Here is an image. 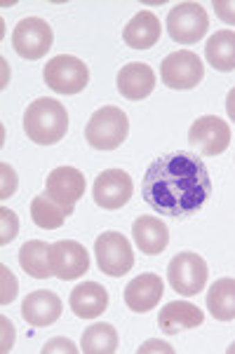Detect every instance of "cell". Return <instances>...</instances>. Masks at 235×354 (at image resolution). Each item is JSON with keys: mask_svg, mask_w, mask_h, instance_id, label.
<instances>
[{"mask_svg": "<svg viewBox=\"0 0 235 354\" xmlns=\"http://www.w3.org/2000/svg\"><path fill=\"white\" fill-rule=\"evenodd\" d=\"M71 214H73L71 209H66L59 202H54L47 193L33 197V202H31L33 223L38 227H45V230H57V227H62Z\"/></svg>", "mask_w": 235, "mask_h": 354, "instance_id": "cb8c5ba5", "label": "cell"}, {"mask_svg": "<svg viewBox=\"0 0 235 354\" xmlns=\"http://www.w3.org/2000/svg\"><path fill=\"white\" fill-rule=\"evenodd\" d=\"M45 85L57 94H78L87 87L89 82V68L85 62L71 54H59L47 62L45 71Z\"/></svg>", "mask_w": 235, "mask_h": 354, "instance_id": "5b68a950", "label": "cell"}, {"mask_svg": "<svg viewBox=\"0 0 235 354\" xmlns=\"http://www.w3.org/2000/svg\"><path fill=\"white\" fill-rule=\"evenodd\" d=\"M132 193H134V183H132L130 174L123 169H106L96 176L92 185V197L101 209L116 212V209L125 207L130 202Z\"/></svg>", "mask_w": 235, "mask_h": 354, "instance_id": "7c38bea8", "label": "cell"}, {"mask_svg": "<svg viewBox=\"0 0 235 354\" xmlns=\"http://www.w3.org/2000/svg\"><path fill=\"white\" fill-rule=\"evenodd\" d=\"M24 131L28 141L38 146H52L62 141L69 131V113L54 99H35L24 113Z\"/></svg>", "mask_w": 235, "mask_h": 354, "instance_id": "7a4b0ae2", "label": "cell"}, {"mask_svg": "<svg viewBox=\"0 0 235 354\" xmlns=\"http://www.w3.org/2000/svg\"><path fill=\"white\" fill-rule=\"evenodd\" d=\"M52 352H69V354H76L78 347L71 343L69 338H54V340H47L45 347H43V354H52Z\"/></svg>", "mask_w": 235, "mask_h": 354, "instance_id": "f546056e", "label": "cell"}, {"mask_svg": "<svg viewBox=\"0 0 235 354\" xmlns=\"http://www.w3.org/2000/svg\"><path fill=\"white\" fill-rule=\"evenodd\" d=\"M19 266L33 279H47L54 274L50 266V247L40 239H31L24 244L19 251Z\"/></svg>", "mask_w": 235, "mask_h": 354, "instance_id": "603a6c76", "label": "cell"}, {"mask_svg": "<svg viewBox=\"0 0 235 354\" xmlns=\"http://www.w3.org/2000/svg\"><path fill=\"white\" fill-rule=\"evenodd\" d=\"M214 12L228 26H235V0H214Z\"/></svg>", "mask_w": 235, "mask_h": 354, "instance_id": "83f0119b", "label": "cell"}, {"mask_svg": "<svg viewBox=\"0 0 235 354\" xmlns=\"http://www.w3.org/2000/svg\"><path fill=\"white\" fill-rule=\"evenodd\" d=\"M0 322H3V326H5V331H3V347H0V350L8 352V350H12V343H15V331H12V324L5 319V317Z\"/></svg>", "mask_w": 235, "mask_h": 354, "instance_id": "4dcf8cb0", "label": "cell"}, {"mask_svg": "<svg viewBox=\"0 0 235 354\" xmlns=\"http://www.w3.org/2000/svg\"><path fill=\"white\" fill-rule=\"evenodd\" d=\"M45 193L62 207L73 212L76 202L85 195V176L76 167H57L45 181Z\"/></svg>", "mask_w": 235, "mask_h": 354, "instance_id": "4fadbf2b", "label": "cell"}, {"mask_svg": "<svg viewBox=\"0 0 235 354\" xmlns=\"http://www.w3.org/2000/svg\"><path fill=\"white\" fill-rule=\"evenodd\" d=\"M130 120L120 108L104 106L89 118L85 127V141L96 151H116L128 139Z\"/></svg>", "mask_w": 235, "mask_h": 354, "instance_id": "3957f363", "label": "cell"}, {"mask_svg": "<svg viewBox=\"0 0 235 354\" xmlns=\"http://www.w3.org/2000/svg\"><path fill=\"white\" fill-rule=\"evenodd\" d=\"M132 235H134V244L141 249V254L158 256L170 244V230L155 216H139L132 223Z\"/></svg>", "mask_w": 235, "mask_h": 354, "instance_id": "e0dca14e", "label": "cell"}, {"mask_svg": "<svg viewBox=\"0 0 235 354\" xmlns=\"http://www.w3.org/2000/svg\"><path fill=\"white\" fill-rule=\"evenodd\" d=\"M207 310L214 319L233 322L235 319V279H216L207 291Z\"/></svg>", "mask_w": 235, "mask_h": 354, "instance_id": "44dd1931", "label": "cell"}, {"mask_svg": "<svg viewBox=\"0 0 235 354\" xmlns=\"http://www.w3.org/2000/svg\"><path fill=\"white\" fill-rule=\"evenodd\" d=\"M160 33H162V26H160L158 17L148 10H141V12H137L128 26H125L123 40L132 50H148V47H153L160 40Z\"/></svg>", "mask_w": 235, "mask_h": 354, "instance_id": "ac0fdd59", "label": "cell"}, {"mask_svg": "<svg viewBox=\"0 0 235 354\" xmlns=\"http://www.w3.org/2000/svg\"><path fill=\"white\" fill-rule=\"evenodd\" d=\"M19 232V221H17L15 212H10L8 207L0 209V244H10Z\"/></svg>", "mask_w": 235, "mask_h": 354, "instance_id": "484cf974", "label": "cell"}, {"mask_svg": "<svg viewBox=\"0 0 235 354\" xmlns=\"http://www.w3.org/2000/svg\"><path fill=\"white\" fill-rule=\"evenodd\" d=\"M62 298L52 291H33L26 296V301L21 303V317L24 322H28V326H50L62 317Z\"/></svg>", "mask_w": 235, "mask_h": 354, "instance_id": "5bb4252c", "label": "cell"}, {"mask_svg": "<svg viewBox=\"0 0 235 354\" xmlns=\"http://www.w3.org/2000/svg\"><path fill=\"white\" fill-rule=\"evenodd\" d=\"M202 319H204V315L200 308H195L193 303H186V301H177V303H167L165 308L160 310L158 326L167 335H174L179 331H184V328L200 326Z\"/></svg>", "mask_w": 235, "mask_h": 354, "instance_id": "ffe728a7", "label": "cell"}, {"mask_svg": "<svg viewBox=\"0 0 235 354\" xmlns=\"http://www.w3.org/2000/svg\"><path fill=\"white\" fill-rule=\"evenodd\" d=\"M189 143L198 153L207 155V158L221 155L231 143V127L216 115H202L191 124Z\"/></svg>", "mask_w": 235, "mask_h": 354, "instance_id": "30bf717a", "label": "cell"}, {"mask_svg": "<svg viewBox=\"0 0 235 354\" xmlns=\"http://www.w3.org/2000/svg\"><path fill=\"white\" fill-rule=\"evenodd\" d=\"M0 277H3V293H0V303L8 305V303L15 301V296H17V279L5 266L0 268Z\"/></svg>", "mask_w": 235, "mask_h": 354, "instance_id": "4316f807", "label": "cell"}, {"mask_svg": "<svg viewBox=\"0 0 235 354\" xmlns=\"http://www.w3.org/2000/svg\"><path fill=\"white\" fill-rule=\"evenodd\" d=\"M52 28L50 24L40 17H28L21 19L12 31V47L19 57L35 62V59H43L52 47Z\"/></svg>", "mask_w": 235, "mask_h": 354, "instance_id": "ba28073f", "label": "cell"}, {"mask_svg": "<svg viewBox=\"0 0 235 354\" xmlns=\"http://www.w3.org/2000/svg\"><path fill=\"white\" fill-rule=\"evenodd\" d=\"M80 352L85 354H113L118 352V331L111 324H94L85 328L80 340Z\"/></svg>", "mask_w": 235, "mask_h": 354, "instance_id": "d4e9b609", "label": "cell"}, {"mask_svg": "<svg viewBox=\"0 0 235 354\" xmlns=\"http://www.w3.org/2000/svg\"><path fill=\"white\" fill-rule=\"evenodd\" d=\"M228 354H235V343H233L231 347H228Z\"/></svg>", "mask_w": 235, "mask_h": 354, "instance_id": "836d02e7", "label": "cell"}, {"mask_svg": "<svg viewBox=\"0 0 235 354\" xmlns=\"http://www.w3.org/2000/svg\"><path fill=\"white\" fill-rule=\"evenodd\" d=\"M204 57L209 66H214L221 73L235 71V31H219L204 45Z\"/></svg>", "mask_w": 235, "mask_h": 354, "instance_id": "7402d4cb", "label": "cell"}, {"mask_svg": "<svg viewBox=\"0 0 235 354\" xmlns=\"http://www.w3.org/2000/svg\"><path fill=\"white\" fill-rule=\"evenodd\" d=\"M162 293H165L162 279L158 274L146 272L134 277L125 286V303H128V308L132 312H148L160 303Z\"/></svg>", "mask_w": 235, "mask_h": 354, "instance_id": "9a60e30c", "label": "cell"}, {"mask_svg": "<svg viewBox=\"0 0 235 354\" xmlns=\"http://www.w3.org/2000/svg\"><path fill=\"white\" fill-rule=\"evenodd\" d=\"M226 113H228V118L235 122V87L228 92V97H226Z\"/></svg>", "mask_w": 235, "mask_h": 354, "instance_id": "1f68e13d", "label": "cell"}, {"mask_svg": "<svg viewBox=\"0 0 235 354\" xmlns=\"http://www.w3.org/2000/svg\"><path fill=\"white\" fill-rule=\"evenodd\" d=\"M94 256L96 266L108 277H123L134 268V251L128 237L120 235L116 230H108L104 235L96 237L94 242Z\"/></svg>", "mask_w": 235, "mask_h": 354, "instance_id": "52a82bcc", "label": "cell"}, {"mask_svg": "<svg viewBox=\"0 0 235 354\" xmlns=\"http://www.w3.org/2000/svg\"><path fill=\"white\" fill-rule=\"evenodd\" d=\"M50 266L62 281L78 279L89 270V254L76 239H59L50 247Z\"/></svg>", "mask_w": 235, "mask_h": 354, "instance_id": "8fae6325", "label": "cell"}, {"mask_svg": "<svg viewBox=\"0 0 235 354\" xmlns=\"http://www.w3.org/2000/svg\"><path fill=\"white\" fill-rule=\"evenodd\" d=\"M141 195L158 214L186 218L212 195V178L198 155L186 151L167 153L150 162L141 181Z\"/></svg>", "mask_w": 235, "mask_h": 354, "instance_id": "6da1fadb", "label": "cell"}, {"mask_svg": "<svg viewBox=\"0 0 235 354\" xmlns=\"http://www.w3.org/2000/svg\"><path fill=\"white\" fill-rule=\"evenodd\" d=\"M165 26L174 43L193 45L204 38L209 28V17L200 3H179L170 10Z\"/></svg>", "mask_w": 235, "mask_h": 354, "instance_id": "277c9868", "label": "cell"}, {"mask_svg": "<svg viewBox=\"0 0 235 354\" xmlns=\"http://www.w3.org/2000/svg\"><path fill=\"white\" fill-rule=\"evenodd\" d=\"M155 89V73L148 64L132 62L123 66L118 73V92L130 101L146 99Z\"/></svg>", "mask_w": 235, "mask_h": 354, "instance_id": "2e32d148", "label": "cell"}, {"mask_svg": "<svg viewBox=\"0 0 235 354\" xmlns=\"http://www.w3.org/2000/svg\"><path fill=\"white\" fill-rule=\"evenodd\" d=\"M69 303L76 317H80V319H94V317H99L108 308V293L96 281H85V284H78L71 291Z\"/></svg>", "mask_w": 235, "mask_h": 354, "instance_id": "d6986e66", "label": "cell"}, {"mask_svg": "<svg viewBox=\"0 0 235 354\" xmlns=\"http://www.w3.org/2000/svg\"><path fill=\"white\" fill-rule=\"evenodd\" d=\"M207 277H209L207 263H204L202 256L193 254V251L177 254L170 261V266H167L170 286L186 298L198 296L204 289V284H207Z\"/></svg>", "mask_w": 235, "mask_h": 354, "instance_id": "8992f818", "label": "cell"}, {"mask_svg": "<svg viewBox=\"0 0 235 354\" xmlns=\"http://www.w3.org/2000/svg\"><path fill=\"white\" fill-rule=\"evenodd\" d=\"M148 350H162V352H172V347H170V345H165V343H155V340H150V343L143 345L139 352H148Z\"/></svg>", "mask_w": 235, "mask_h": 354, "instance_id": "d6a6232c", "label": "cell"}, {"mask_svg": "<svg viewBox=\"0 0 235 354\" xmlns=\"http://www.w3.org/2000/svg\"><path fill=\"white\" fill-rule=\"evenodd\" d=\"M160 77L170 89H193L204 77V66L200 57L189 50L172 52L160 66Z\"/></svg>", "mask_w": 235, "mask_h": 354, "instance_id": "9c48e42d", "label": "cell"}, {"mask_svg": "<svg viewBox=\"0 0 235 354\" xmlns=\"http://www.w3.org/2000/svg\"><path fill=\"white\" fill-rule=\"evenodd\" d=\"M0 171H3V188H0V197H10L17 190V174L10 165H0Z\"/></svg>", "mask_w": 235, "mask_h": 354, "instance_id": "f1b7e54d", "label": "cell"}]
</instances>
